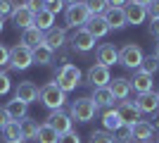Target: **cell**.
I'll return each mask as SVG.
<instances>
[{"mask_svg": "<svg viewBox=\"0 0 159 143\" xmlns=\"http://www.w3.org/2000/svg\"><path fill=\"white\" fill-rule=\"evenodd\" d=\"M55 83H57L64 93L74 91L81 83V69H79V64H71V62H69V64H64V67H57V69H55Z\"/></svg>", "mask_w": 159, "mask_h": 143, "instance_id": "1", "label": "cell"}, {"mask_svg": "<svg viewBox=\"0 0 159 143\" xmlns=\"http://www.w3.org/2000/svg\"><path fill=\"white\" fill-rule=\"evenodd\" d=\"M95 112H98V105H95V100L90 95L76 98V100L71 102V107H69V117L76 119V122H81V124H88L95 117Z\"/></svg>", "mask_w": 159, "mask_h": 143, "instance_id": "2", "label": "cell"}, {"mask_svg": "<svg viewBox=\"0 0 159 143\" xmlns=\"http://www.w3.org/2000/svg\"><path fill=\"white\" fill-rule=\"evenodd\" d=\"M38 98H40V102H43L50 112H52V110H62V105L66 102V93H64V91H62L55 81L45 83V86H40Z\"/></svg>", "mask_w": 159, "mask_h": 143, "instance_id": "3", "label": "cell"}, {"mask_svg": "<svg viewBox=\"0 0 159 143\" xmlns=\"http://www.w3.org/2000/svg\"><path fill=\"white\" fill-rule=\"evenodd\" d=\"M88 19H90V10H88V5L81 0V2H71V5H66L64 10V21L69 29H81L86 26Z\"/></svg>", "mask_w": 159, "mask_h": 143, "instance_id": "4", "label": "cell"}, {"mask_svg": "<svg viewBox=\"0 0 159 143\" xmlns=\"http://www.w3.org/2000/svg\"><path fill=\"white\" fill-rule=\"evenodd\" d=\"M143 60H145V53H143V48L135 45V43H126V45L119 50V64H124V67H128V69H140Z\"/></svg>", "mask_w": 159, "mask_h": 143, "instance_id": "5", "label": "cell"}, {"mask_svg": "<svg viewBox=\"0 0 159 143\" xmlns=\"http://www.w3.org/2000/svg\"><path fill=\"white\" fill-rule=\"evenodd\" d=\"M66 43H69V48H71L74 53H90V50L95 48V38L88 34L86 26L74 29V34L66 38Z\"/></svg>", "mask_w": 159, "mask_h": 143, "instance_id": "6", "label": "cell"}, {"mask_svg": "<svg viewBox=\"0 0 159 143\" xmlns=\"http://www.w3.org/2000/svg\"><path fill=\"white\" fill-rule=\"evenodd\" d=\"M33 64V50L26 45H21V43H17L14 48H10V67L12 69H29Z\"/></svg>", "mask_w": 159, "mask_h": 143, "instance_id": "7", "label": "cell"}, {"mask_svg": "<svg viewBox=\"0 0 159 143\" xmlns=\"http://www.w3.org/2000/svg\"><path fill=\"white\" fill-rule=\"evenodd\" d=\"M86 81L90 83L93 88H100V86H109V81H112V74H109V67H105V64H100V62L90 64V67H88V74H86Z\"/></svg>", "mask_w": 159, "mask_h": 143, "instance_id": "8", "label": "cell"}, {"mask_svg": "<svg viewBox=\"0 0 159 143\" xmlns=\"http://www.w3.org/2000/svg\"><path fill=\"white\" fill-rule=\"evenodd\" d=\"M71 122H74V119L66 115V112H62V110H52V112L48 115V124H50L60 136H64V134L71 131Z\"/></svg>", "mask_w": 159, "mask_h": 143, "instance_id": "9", "label": "cell"}, {"mask_svg": "<svg viewBox=\"0 0 159 143\" xmlns=\"http://www.w3.org/2000/svg\"><path fill=\"white\" fill-rule=\"evenodd\" d=\"M124 14H126V24L138 26V24H143V21L147 19V7H143V5H138V2L128 0L126 5H124Z\"/></svg>", "mask_w": 159, "mask_h": 143, "instance_id": "10", "label": "cell"}, {"mask_svg": "<svg viewBox=\"0 0 159 143\" xmlns=\"http://www.w3.org/2000/svg\"><path fill=\"white\" fill-rule=\"evenodd\" d=\"M116 112H119L121 122L128 124V126H133L135 122H140V110L135 107V102H131V100H119Z\"/></svg>", "mask_w": 159, "mask_h": 143, "instance_id": "11", "label": "cell"}, {"mask_svg": "<svg viewBox=\"0 0 159 143\" xmlns=\"http://www.w3.org/2000/svg\"><path fill=\"white\" fill-rule=\"evenodd\" d=\"M135 107L140 110V115L145 112V115H157L159 112V100H157V93H138L135 98Z\"/></svg>", "mask_w": 159, "mask_h": 143, "instance_id": "12", "label": "cell"}, {"mask_svg": "<svg viewBox=\"0 0 159 143\" xmlns=\"http://www.w3.org/2000/svg\"><path fill=\"white\" fill-rule=\"evenodd\" d=\"M98 62L105 64V67L119 64V48L112 45V43H102V45L98 48Z\"/></svg>", "mask_w": 159, "mask_h": 143, "instance_id": "13", "label": "cell"}, {"mask_svg": "<svg viewBox=\"0 0 159 143\" xmlns=\"http://www.w3.org/2000/svg\"><path fill=\"white\" fill-rule=\"evenodd\" d=\"M38 93H40V88L33 81H21L19 86H17V91H14V98L21 100V102H26V105H31V102L38 98Z\"/></svg>", "mask_w": 159, "mask_h": 143, "instance_id": "14", "label": "cell"}, {"mask_svg": "<svg viewBox=\"0 0 159 143\" xmlns=\"http://www.w3.org/2000/svg\"><path fill=\"white\" fill-rule=\"evenodd\" d=\"M12 21H14V26L21 29V31H24V29H31L33 26V12L26 5H17L14 12H12Z\"/></svg>", "mask_w": 159, "mask_h": 143, "instance_id": "15", "label": "cell"}, {"mask_svg": "<svg viewBox=\"0 0 159 143\" xmlns=\"http://www.w3.org/2000/svg\"><path fill=\"white\" fill-rule=\"evenodd\" d=\"M43 43H45L50 50H60V48L66 45V31H64V29L52 26L50 31H45V36H43Z\"/></svg>", "mask_w": 159, "mask_h": 143, "instance_id": "16", "label": "cell"}, {"mask_svg": "<svg viewBox=\"0 0 159 143\" xmlns=\"http://www.w3.org/2000/svg\"><path fill=\"white\" fill-rule=\"evenodd\" d=\"M107 21L109 31L112 29H124L126 26V14H124V7H107V12L102 14Z\"/></svg>", "mask_w": 159, "mask_h": 143, "instance_id": "17", "label": "cell"}, {"mask_svg": "<svg viewBox=\"0 0 159 143\" xmlns=\"http://www.w3.org/2000/svg\"><path fill=\"white\" fill-rule=\"evenodd\" d=\"M86 29H88V34L93 36L95 41L109 34V26H107V21H105V17H102V14H95V17H90V19H88V24H86Z\"/></svg>", "mask_w": 159, "mask_h": 143, "instance_id": "18", "label": "cell"}, {"mask_svg": "<svg viewBox=\"0 0 159 143\" xmlns=\"http://www.w3.org/2000/svg\"><path fill=\"white\" fill-rule=\"evenodd\" d=\"M109 91L114 93V98L116 100H126L128 95H131V81H128L126 76H116L114 81H109Z\"/></svg>", "mask_w": 159, "mask_h": 143, "instance_id": "19", "label": "cell"}, {"mask_svg": "<svg viewBox=\"0 0 159 143\" xmlns=\"http://www.w3.org/2000/svg\"><path fill=\"white\" fill-rule=\"evenodd\" d=\"M95 100V105H98V110L100 107H114V93L109 91V86H100V88H93V95H90Z\"/></svg>", "mask_w": 159, "mask_h": 143, "instance_id": "20", "label": "cell"}, {"mask_svg": "<svg viewBox=\"0 0 159 143\" xmlns=\"http://www.w3.org/2000/svg\"><path fill=\"white\" fill-rule=\"evenodd\" d=\"M128 81H131V88L133 91H138V93H150V91H152V76L150 74H145V72H135V74H133V79H128Z\"/></svg>", "mask_w": 159, "mask_h": 143, "instance_id": "21", "label": "cell"}, {"mask_svg": "<svg viewBox=\"0 0 159 143\" xmlns=\"http://www.w3.org/2000/svg\"><path fill=\"white\" fill-rule=\"evenodd\" d=\"M102 126H105V131H109V134H114L119 126H124L116 107H105V112H102Z\"/></svg>", "mask_w": 159, "mask_h": 143, "instance_id": "22", "label": "cell"}, {"mask_svg": "<svg viewBox=\"0 0 159 143\" xmlns=\"http://www.w3.org/2000/svg\"><path fill=\"white\" fill-rule=\"evenodd\" d=\"M131 134H133V141H150L154 134V124L145 122V119H140L131 126Z\"/></svg>", "mask_w": 159, "mask_h": 143, "instance_id": "23", "label": "cell"}, {"mask_svg": "<svg viewBox=\"0 0 159 143\" xmlns=\"http://www.w3.org/2000/svg\"><path fill=\"white\" fill-rule=\"evenodd\" d=\"M43 31H40V29H36V26H31V29H24V31H21V45H26V48H38L40 43H43Z\"/></svg>", "mask_w": 159, "mask_h": 143, "instance_id": "24", "label": "cell"}, {"mask_svg": "<svg viewBox=\"0 0 159 143\" xmlns=\"http://www.w3.org/2000/svg\"><path fill=\"white\" fill-rule=\"evenodd\" d=\"M5 110H7V115H10V119H14V122H21L24 117H29V105L21 102V100H17V98L7 102Z\"/></svg>", "mask_w": 159, "mask_h": 143, "instance_id": "25", "label": "cell"}, {"mask_svg": "<svg viewBox=\"0 0 159 143\" xmlns=\"http://www.w3.org/2000/svg\"><path fill=\"white\" fill-rule=\"evenodd\" d=\"M52 24H55V14L48 12L45 7L33 14V26L40 29V31H50V29H52Z\"/></svg>", "mask_w": 159, "mask_h": 143, "instance_id": "26", "label": "cell"}, {"mask_svg": "<svg viewBox=\"0 0 159 143\" xmlns=\"http://www.w3.org/2000/svg\"><path fill=\"white\" fill-rule=\"evenodd\" d=\"M52 55H55V50H50L45 43H40L38 48H33V62H36V64H40V67L52 64Z\"/></svg>", "mask_w": 159, "mask_h": 143, "instance_id": "27", "label": "cell"}, {"mask_svg": "<svg viewBox=\"0 0 159 143\" xmlns=\"http://www.w3.org/2000/svg\"><path fill=\"white\" fill-rule=\"evenodd\" d=\"M21 126V138H24V143L26 141H36V134H38V122L33 119V117H24L19 122Z\"/></svg>", "mask_w": 159, "mask_h": 143, "instance_id": "28", "label": "cell"}, {"mask_svg": "<svg viewBox=\"0 0 159 143\" xmlns=\"http://www.w3.org/2000/svg\"><path fill=\"white\" fill-rule=\"evenodd\" d=\"M36 141L38 143H57L60 141V134L50 126V124H38V134H36Z\"/></svg>", "mask_w": 159, "mask_h": 143, "instance_id": "29", "label": "cell"}, {"mask_svg": "<svg viewBox=\"0 0 159 143\" xmlns=\"http://www.w3.org/2000/svg\"><path fill=\"white\" fill-rule=\"evenodd\" d=\"M2 138H5V143H14V141H24V138H21V126H19V122H10L5 126V129H2Z\"/></svg>", "mask_w": 159, "mask_h": 143, "instance_id": "30", "label": "cell"}, {"mask_svg": "<svg viewBox=\"0 0 159 143\" xmlns=\"http://www.w3.org/2000/svg\"><path fill=\"white\" fill-rule=\"evenodd\" d=\"M88 5V10H90V17H95V14H105L107 7H109V2L107 0H83Z\"/></svg>", "mask_w": 159, "mask_h": 143, "instance_id": "31", "label": "cell"}, {"mask_svg": "<svg viewBox=\"0 0 159 143\" xmlns=\"http://www.w3.org/2000/svg\"><path fill=\"white\" fill-rule=\"evenodd\" d=\"M157 69H159V60L154 57V55L145 57V60H143V64H140V72H145V74H150V76H152Z\"/></svg>", "mask_w": 159, "mask_h": 143, "instance_id": "32", "label": "cell"}, {"mask_svg": "<svg viewBox=\"0 0 159 143\" xmlns=\"http://www.w3.org/2000/svg\"><path fill=\"white\" fill-rule=\"evenodd\" d=\"M88 143H114V134H109V131H93Z\"/></svg>", "mask_w": 159, "mask_h": 143, "instance_id": "33", "label": "cell"}, {"mask_svg": "<svg viewBox=\"0 0 159 143\" xmlns=\"http://www.w3.org/2000/svg\"><path fill=\"white\" fill-rule=\"evenodd\" d=\"M114 134H116V138H114L116 143H124V141H133V134H131V126H128V124L119 126V129L114 131Z\"/></svg>", "mask_w": 159, "mask_h": 143, "instance_id": "34", "label": "cell"}, {"mask_svg": "<svg viewBox=\"0 0 159 143\" xmlns=\"http://www.w3.org/2000/svg\"><path fill=\"white\" fill-rule=\"evenodd\" d=\"M10 88H12V79H10V74H7V72H2V69H0V95L10 93Z\"/></svg>", "mask_w": 159, "mask_h": 143, "instance_id": "35", "label": "cell"}, {"mask_svg": "<svg viewBox=\"0 0 159 143\" xmlns=\"http://www.w3.org/2000/svg\"><path fill=\"white\" fill-rule=\"evenodd\" d=\"M14 7H17V2L14 0H0V17H12V12H14Z\"/></svg>", "mask_w": 159, "mask_h": 143, "instance_id": "36", "label": "cell"}, {"mask_svg": "<svg viewBox=\"0 0 159 143\" xmlns=\"http://www.w3.org/2000/svg\"><path fill=\"white\" fill-rule=\"evenodd\" d=\"M55 60L60 62V67L69 64V50H66V48H60V50H55V55H52V62H55Z\"/></svg>", "mask_w": 159, "mask_h": 143, "instance_id": "37", "label": "cell"}, {"mask_svg": "<svg viewBox=\"0 0 159 143\" xmlns=\"http://www.w3.org/2000/svg\"><path fill=\"white\" fill-rule=\"evenodd\" d=\"M45 10H48V12H52V14H60L62 10H64V0H52V2H48Z\"/></svg>", "mask_w": 159, "mask_h": 143, "instance_id": "38", "label": "cell"}, {"mask_svg": "<svg viewBox=\"0 0 159 143\" xmlns=\"http://www.w3.org/2000/svg\"><path fill=\"white\" fill-rule=\"evenodd\" d=\"M57 143H81V136L76 134V131H69V134H64V136H60V141Z\"/></svg>", "mask_w": 159, "mask_h": 143, "instance_id": "39", "label": "cell"}, {"mask_svg": "<svg viewBox=\"0 0 159 143\" xmlns=\"http://www.w3.org/2000/svg\"><path fill=\"white\" fill-rule=\"evenodd\" d=\"M147 17L150 19H159V0H152L147 5Z\"/></svg>", "mask_w": 159, "mask_h": 143, "instance_id": "40", "label": "cell"}, {"mask_svg": "<svg viewBox=\"0 0 159 143\" xmlns=\"http://www.w3.org/2000/svg\"><path fill=\"white\" fill-rule=\"evenodd\" d=\"M24 5H26L29 10H31V12H33V14H36V12H38V10H43V7H45V2H43V0H26Z\"/></svg>", "mask_w": 159, "mask_h": 143, "instance_id": "41", "label": "cell"}, {"mask_svg": "<svg viewBox=\"0 0 159 143\" xmlns=\"http://www.w3.org/2000/svg\"><path fill=\"white\" fill-rule=\"evenodd\" d=\"M5 64H10V48L0 43V67H5Z\"/></svg>", "mask_w": 159, "mask_h": 143, "instance_id": "42", "label": "cell"}, {"mask_svg": "<svg viewBox=\"0 0 159 143\" xmlns=\"http://www.w3.org/2000/svg\"><path fill=\"white\" fill-rule=\"evenodd\" d=\"M10 122H12V119H10V115H7V110H5V107H0V131L5 129Z\"/></svg>", "mask_w": 159, "mask_h": 143, "instance_id": "43", "label": "cell"}, {"mask_svg": "<svg viewBox=\"0 0 159 143\" xmlns=\"http://www.w3.org/2000/svg\"><path fill=\"white\" fill-rule=\"evenodd\" d=\"M150 36L159 38V19H150Z\"/></svg>", "mask_w": 159, "mask_h": 143, "instance_id": "44", "label": "cell"}, {"mask_svg": "<svg viewBox=\"0 0 159 143\" xmlns=\"http://www.w3.org/2000/svg\"><path fill=\"white\" fill-rule=\"evenodd\" d=\"M109 2V7H124L126 5V0H107Z\"/></svg>", "mask_w": 159, "mask_h": 143, "instance_id": "45", "label": "cell"}, {"mask_svg": "<svg viewBox=\"0 0 159 143\" xmlns=\"http://www.w3.org/2000/svg\"><path fill=\"white\" fill-rule=\"evenodd\" d=\"M133 2H138V5H143V7H147V5H150V2H152V0H133Z\"/></svg>", "mask_w": 159, "mask_h": 143, "instance_id": "46", "label": "cell"}, {"mask_svg": "<svg viewBox=\"0 0 159 143\" xmlns=\"http://www.w3.org/2000/svg\"><path fill=\"white\" fill-rule=\"evenodd\" d=\"M154 57H157V60H159V41L154 43Z\"/></svg>", "mask_w": 159, "mask_h": 143, "instance_id": "47", "label": "cell"}, {"mask_svg": "<svg viewBox=\"0 0 159 143\" xmlns=\"http://www.w3.org/2000/svg\"><path fill=\"white\" fill-rule=\"evenodd\" d=\"M2 26H5V17H0V31H2Z\"/></svg>", "mask_w": 159, "mask_h": 143, "instance_id": "48", "label": "cell"}, {"mask_svg": "<svg viewBox=\"0 0 159 143\" xmlns=\"http://www.w3.org/2000/svg\"><path fill=\"white\" fill-rule=\"evenodd\" d=\"M64 2H69V5H71V2H81V0H64Z\"/></svg>", "mask_w": 159, "mask_h": 143, "instance_id": "49", "label": "cell"}, {"mask_svg": "<svg viewBox=\"0 0 159 143\" xmlns=\"http://www.w3.org/2000/svg\"><path fill=\"white\" fill-rule=\"evenodd\" d=\"M140 143H154V141H140Z\"/></svg>", "mask_w": 159, "mask_h": 143, "instance_id": "50", "label": "cell"}, {"mask_svg": "<svg viewBox=\"0 0 159 143\" xmlns=\"http://www.w3.org/2000/svg\"><path fill=\"white\" fill-rule=\"evenodd\" d=\"M43 2H45V5H48V2H52V0H43Z\"/></svg>", "mask_w": 159, "mask_h": 143, "instance_id": "51", "label": "cell"}, {"mask_svg": "<svg viewBox=\"0 0 159 143\" xmlns=\"http://www.w3.org/2000/svg\"><path fill=\"white\" fill-rule=\"evenodd\" d=\"M124 143H135V141H124Z\"/></svg>", "mask_w": 159, "mask_h": 143, "instance_id": "52", "label": "cell"}, {"mask_svg": "<svg viewBox=\"0 0 159 143\" xmlns=\"http://www.w3.org/2000/svg\"><path fill=\"white\" fill-rule=\"evenodd\" d=\"M157 100H159V91H157Z\"/></svg>", "mask_w": 159, "mask_h": 143, "instance_id": "53", "label": "cell"}, {"mask_svg": "<svg viewBox=\"0 0 159 143\" xmlns=\"http://www.w3.org/2000/svg\"><path fill=\"white\" fill-rule=\"evenodd\" d=\"M14 143H24V141H14Z\"/></svg>", "mask_w": 159, "mask_h": 143, "instance_id": "54", "label": "cell"}, {"mask_svg": "<svg viewBox=\"0 0 159 143\" xmlns=\"http://www.w3.org/2000/svg\"><path fill=\"white\" fill-rule=\"evenodd\" d=\"M154 143H159V136H157V141H154Z\"/></svg>", "mask_w": 159, "mask_h": 143, "instance_id": "55", "label": "cell"}]
</instances>
